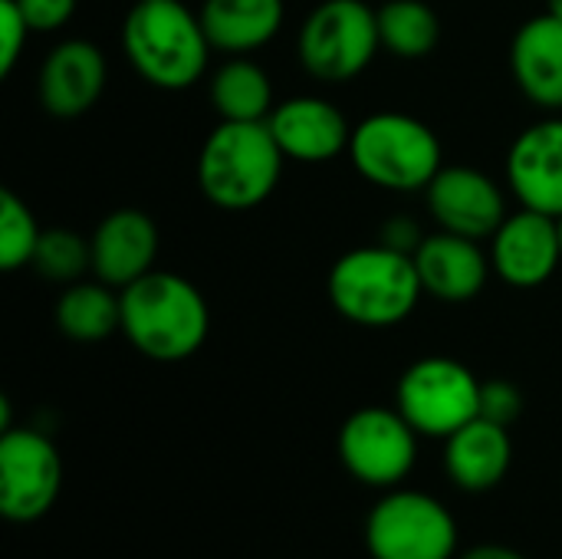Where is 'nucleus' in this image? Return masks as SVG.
<instances>
[{"instance_id": "nucleus-1", "label": "nucleus", "mask_w": 562, "mask_h": 559, "mask_svg": "<svg viewBox=\"0 0 562 559\" xmlns=\"http://www.w3.org/2000/svg\"><path fill=\"white\" fill-rule=\"evenodd\" d=\"M122 336L155 362L191 359L211 333V310L204 293L168 270H151L119 290Z\"/></svg>"}, {"instance_id": "nucleus-2", "label": "nucleus", "mask_w": 562, "mask_h": 559, "mask_svg": "<svg viewBox=\"0 0 562 559\" xmlns=\"http://www.w3.org/2000/svg\"><path fill=\"white\" fill-rule=\"evenodd\" d=\"M326 293L333 310L352 326L392 329L415 313L425 287L415 254L389 244H369L346 250L333 264Z\"/></svg>"}, {"instance_id": "nucleus-3", "label": "nucleus", "mask_w": 562, "mask_h": 559, "mask_svg": "<svg viewBox=\"0 0 562 559\" xmlns=\"http://www.w3.org/2000/svg\"><path fill=\"white\" fill-rule=\"evenodd\" d=\"M122 49L148 86L181 92L201 82L214 46L201 13L181 0H138L122 23Z\"/></svg>"}, {"instance_id": "nucleus-4", "label": "nucleus", "mask_w": 562, "mask_h": 559, "mask_svg": "<svg viewBox=\"0 0 562 559\" xmlns=\"http://www.w3.org/2000/svg\"><path fill=\"white\" fill-rule=\"evenodd\" d=\"M283 148L267 122H224L204 138L198 155V188L224 211L263 204L283 175Z\"/></svg>"}, {"instance_id": "nucleus-5", "label": "nucleus", "mask_w": 562, "mask_h": 559, "mask_svg": "<svg viewBox=\"0 0 562 559\" xmlns=\"http://www.w3.org/2000/svg\"><path fill=\"white\" fill-rule=\"evenodd\" d=\"M352 168L385 191H425L445 168V152L431 125L408 112H375L352 128Z\"/></svg>"}, {"instance_id": "nucleus-6", "label": "nucleus", "mask_w": 562, "mask_h": 559, "mask_svg": "<svg viewBox=\"0 0 562 559\" xmlns=\"http://www.w3.org/2000/svg\"><path fill=\"white\" fill-rule=\"evenodd\" d=\"M372 559H458L461 530L445 501L428 491L392 488L366 514Z\"/></svg>"}, {"instance_id": "nucleus-7", "label": "nucleus", "mask_w": 562, "mask_h": 559, "mask_svg": "<svg viewBox=\"0 0 562 559\" xmlns=\"http://www.w3.org/2000/svg\"><path fill=\"white\" fill-rule=\"evenodd\" d=\"M379 49V10L366 0H323L310 10L296 40L303 69L323 82H349L362 76Z\"/></svg>"}, {"instance_id": "nucleus-8", "label": "nucleus", "mask_w": 562, "mask_h": 559, "mask_svg": "<svg viewBox=\"0 0 562 559\" xmlns=\"http://www.w3.org/2000/svg\"><path fill=\"white\" fill-rule=\"evenodd\" d=\"M481 379L458 359L425 356L395 385V409L422 438H448L481 415Z\"/></svg>"}, {"instance_id": "nucleus-9", "label": "nucleus", "mask_w": 562, "mask_h": 559, "mask_svg": "<svg viewBox=\"0 0 562 559\" xmlns=\"http://www.w3.org/2000/svg\"><path fill=\"white\" fill-rule=\"evenodd\" d=\"M418 438L422 435L398 409L366 405L342 422L336 451L349 478L375 491H392L415 471Z\"/></svg>"}, {"instance_id": "nucleus-10", "label": "nucleus", "mask_w": 562, "mask_h": 559, "mask_svg": "<svg viewBox=\"0 0 562 559\" xmlns=\"http://www.w3.org/2000/svg\"><path fill=\"white\" fill-rule=\"evenodd\" d=\"M63 491V458L36 428L0 432V514L10 524L43 521Z\"/></svg>"}, {"instance_id": "nucleus-11", "label": "nucleus", "mask_w": 562, "mask_h": 559, "mask_svg": "<svg viewBox=\"0 0 562 559\" xmlns=\"http://www.w3.org/2000/svg\"><path fill=\"white\" fill-rule=\"evenodd\" d=\"M491 267L494 273L517 290L543 287L562 264V241L557 217L520 208L504 217L491 237Z\"/></svg>"}, {"instance_id": "nucleus-12", "label": "nucleus", "mask_w": 562, "mask_h": 559, "mask_svg": "<svg viewBox=\"0 0 562 559\" xmlns=\"http://www.w3.org/2000/svg\"><path fill=\"white\" fill-rule=\"evenodd\" d=\"M425 198L441 231L474 241H491L507 217V201L501 185L481 168H468V165H445L435 175V181L425 188Z\"/></svg>"}, {"instance_id": "nucleus-13", "label": "nucleus", "mask_w": 562, "mask_h": 559, "mask_svg": "<svg viewBox=\"0 0 562 559\" xmlns=\"http://www.w3.org/2000/svg\"><path fill=\"white\" fill-rule=\"evenodd\" d=\"M507 185L520 208L562 214V119L550 115L527 125L507 152Z\"/></svg>"}, {"instance_id": "nucleus-14", "label": "nucleus", "mask_w": 562, "mask_h": 559, "mask_svg": "<svg viewBox=\"0 0 562 559\" xmlns=\"http://www.w3.org/2000/svg\"><path fill=\"white\" fill-rule=\"evenodd\" d=\"M277 145L290 161L323 165L349 152L352 125L342 109L323 96H293L273 105L267 119Z\"/></svg>"}, {"instance_id": "nucleus-15", "label": "nucleus", "mask_w": 562, "mask_h": 559, "mask_svg": "<svg viewBox=\"0 0 562 559\" xmlns=\"http://www.w3.org/2000/svg\"><path fill=\"white\" fill-rule=\"evenodd\" d=\"M109 79L105 56L89 40H63L53 46L40 66L36 92L40 105L56 119H79L86 115Z\"/></svg>"}, {"instance_id": "nucleus-16", "label": "nucleus", "mask_w": 562, "mask_h": 559, "mask_svg": "<svg viewBox=\"0 0 562 559\" xmlns=\"http://www.w3.org/2000/svg\"><path fill=\"white\" fill-rule=\"evenodd\" d=\"M95 280L125 290L155 270L158 260V224L138 208H119L99 221L89 237Z\"/></svg>"}, {"instance_id": "nucleus-17", "label": "nucleus", "mask_w": 562, "mask_h": 559, "mask_svg": "<svg viewBox=\"0 0 562 559\" xmlns=\"http://www.w3.org/2000/svg\"><path fill=\"white\" fill-rule=\"evenodd\" d=\"M415 267L425 293L441 303H471L474 297H481L494 270L491 254L481 247V241L441 227L422 237V244L415 247Z\"/></svg>"}, {"instance_id": "nucleus-18", "label": "nucleus", "mask_w": 562, "mask_h": 559, "mask_svg": "<svg viewBox=\"0 0 562 559\" xmlns=\"http://www.w3.org/2000/svg\"><path fill=\"white\" fill-rule=\"evenodd\" d=\"M441 465L448 481L464 494H487L504 484L514 465L510 428L491 418H474L445 438Z\"/></svg>"}, {"instance_id": "nucleus-19", "label": "nucleus", "mask_w": 562, "mask_h": 559, "mask_svg": "<svg viewBox=\"0 0 562 559\" xmlns=\"http://www.w3.org/2000/svg\"><path fill=\"white\" fill-rule=\"evenodd\" d=\"M510 72L517 89L540 109H562V20L540 13L527 20L510 43Z\"/></svg>"}, {"instance_id": "nucleus-20", "label": "nucleus", "mask_w": 562, "mask_h": 559, "mask_svg": "<svg viewBox=\"0 0 562 559\" xmlns=\"http://www.w3.org/2000/svg\"><path fill=\"white\" fill-rule=\"evenodd\" d=\"M201 23L214 49L231 56H247L263 49L283 30V0H204Z\"/></svg>"}, {"instance_id": "nucleus-21", "label": "nucleus", "mask_w": 562, "mask_h": 559, "mask_svg": "<svg viewBox=\"0 0 562 559\" xmlns=\"http://www.w3.org/2000/svg\"><path fill=\"white\" fill-rule=\"evenodd\" d=\"M56 326L72 343H102L122 329L119 290L102 280H76L56 300Z\"/></svg>"}, {"instance_id": "nucleus-22", "label": "nucleus", "mask_w": 562, "mask_h": 559, "mask_svg": "<svg viewBox=\"0 0 562 559\" xmlns=\"http://www.w3.org/2000/svg\"><path fill=\"white\" fill-rule=\"evenodd\" d=\"M211 102L224 122H267L273 112V82L254 59L231 56L211 76Z\"/></svg>"}, {"instance_id": "nucleus-23", "label": "nucleus", "mask_w": 562, "mask_h": 559, "mask_svg": "<svg viewBox=\"0 0 562 559\" xmlns=\"http://www.w3.org/2000/svg\"><path fill=\"white\" fill-rule=\"evenodd\" d=\"M382 49L398 59H425L441 40V20L425 0H385L379 7Z\"/></svg>"}, {"instance_id": "nucleus-24", "label": "nucleus", "mask_w": 562, "mask_h": 559, "mask_svg": "<svg viewBox=\"0 0 562 559\" xmlns=\"http://www.w3.org/2000/svg\"><path fill=\"white\" fill-rule=\"evenodd\" d=\"M33 270L53 283H76L86 270H92V247L69 227H53L40 234Z\"/></svg>"}, {"instance_id": "nucleus-25", "label": "nucleus", "mask_w": 562, "mask_h": 559, "mask_svg": "<svg viewBox=\"0 0 562 559\" xmlns=\"http://www.w3.org/2000/svg\"><path fill=\"white\" fill-rule=\"evenodd\" d=\"M43 227L36 224L26 201H20L10 188L0 191V270L13 273L33 264Z\"/></svg>"}, {"instance_id": "nucleus-26", "label": "nucleus", "mask_w": 562, "mask_h": 559, "mask_svg": "<svg viewBox=\"0 0 562 559\" xmlns=\"http://www.w3.org/2000/svg\"><path fill=\"white\" fill-rule=\"evenodd\" d=\"M30 23L20 10L16 0H0V76H10L23 46H26V36H30Z\"/></svg>"}, {"instance_id": "nucleus-27", "label": "nucleus", "mask_w": 562, "mask_h": 559, "mask_svg": "<svg viewBox=\"0 0 562 559\" xmlns=\"http://www.w3.org/2000/svg\"><path fill=\"white\" fill-rule=\"evenodd\" d=\"M524 412V392L507 379H491L481 385V418H491L497 425H514Z\"/></svg>"}, {"instance_id": "nucleus-28", "label": "nucleus", "mask_w": 562, "mask_h": 559, "mask_svg": "<svg viewBox=\"0 0 562 559\" xmlns=\"http://www.w3.org/2000/svg\"><path fill=\"white\" fill-rule=\"evenodd\" d=\"M16 3H20V10H23L33 33L59 30L76 13V0H16Z\"/></svg>"}, {"instance_id": "nucleus-29", "label": "nucleus", "mask_w": 562, "mask_h": 559, "mask_svg": "<svg viewBox=\"0 0 562 559\" xmlns=\"http://www.w3.org/2000/svg\"><path fill=\"white\" fill-rule=\"evenodd\" d=\"M382 244L415 254V247L422 244V234H418V227H415L412 221H392V224H385V231H382Z\"/></svg>"}, {"instance_id": "nucleus-30", "label": "nucleus", "mask_w": 562, "mask_h": 559, "mask_svg": "<svg viewBox=\"0 0 562 559\" xmlns=\"http://www.w3.org/2000/svg\"><path fill=\"white\" fill-rule=\"evenodd\" d=\"M458 559H527L520 550L507 547V544H477V547H468L461 550Z\"/></svg>"}, {"instance_id": "nucleus-31", "label": "nucleus", "mask_w": 562, "mask_h": 559, "mask_svg": "<svg viewBox=\"0 0 562 559\" xmlns=\"http://www.w3.org/2000/svg\"><path fill=\"white\" fill-rule=\"evenodd\" d=\"M547 13H553V16L562 20V0H547Z\"/></svg>"}, {"instance_id": "nucleus-32", "label": "nucleus", "mask_w": 562, "mask_h": 559, "mask_svg": "<svg viewBox=\"0 0 562 559\" xmlns=\"http://www.w3.org/2000/svg\"><path fill=\"white\" fill-rule=\"evenodd\" d=\"M557 224H560V241H562V214H560V217H557Z\"/></svg>"}]
</instances>
